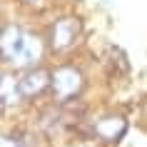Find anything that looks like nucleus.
<instances>
[{"label": "nucleus", "mask_w": 147, "mask_h": 147, "mask_svg": "<svg viewBox=\"0 0 147 147\" xmlns=\"http://www.w3.org/2000/svg\"><path fill=\"white\" fill-rule=\"evenodd\" d=\"M40 55H42V47H40L38 35L25 32L23 28H15V25H8L3 30V57H5V62L23 67V65H32L35 60H40Z\"/></svg>", "instance_id": "nucleus-1"}, {"label": "nucleus", "mask_w": 147, "mask_h": 147, "mask_svg": "<svg viewBox=\"0 0 147 147\" xmlns=\"http://www.w3.org/2000/svg\"><path fill=\"white\" fill-rule=\"evenodd\" d=\"M82 72L78 67H70V65H62L53 72V92L60 102H70L72 97H78L80 90H82Z\"/></svg>", "instance_id": "nucleus-2"}, {"label": "nucleus", "mask_w": 147, "mask_h": 147, "mask_svg": "<svg viewBox=\"0 0 147 147\" xmlns=\"http://www.w3.org/2000/svg\"><path fill=\"white\" fill-rule=\"evenodd\" d=\"M80 30L82 28H80L78 18H60L53 25V30H50V45H53V50H57V53L70 50V47L78 42Z\"/></svg>", "instance_id": "nucleus-3"}, {"label": "nucleus", "mask_w": 147, "mask_h": 147, "mask_svg": "<svg viewBox=\"0 0 147 147\" xmlns=\"http://www.w3.org/2000/svg\"><path fill=\"white\" fill-rule=\"evenodd\" d=\"M47 85H53V72H47V70H42V67L28 70L23 78L18 80L20 97H35V95H40Z\"/></svg>", "instance_id": "nucleus-4"}, {"label": "nucleus", "mask_w": 147, "mask_h": 147, "mask_svg": "<svg viewBox=\"0 0 147 147\" xmlns=\"http://www.w3.org/2000/svg\"><path fill=\"white\" fill-rule=\"evenodd\" d=\"M92 132L97 135L100 140L105 142H120L125 137V132H127V122H125L122 117H102L97 122L92 125Z\"/></svg>", "instance_id": "nucleus-5"}, {"label": "nucleus", "mask_w": 147, "mask_h": 147, "mask_svg": "<svg viewBox=\"0 0 147 147\" xmlns=\"http://www.w3.org/2000/svg\"><path fill=\"white\" fill-rule=\"evenodd\" d=\"M13 95L18 97V95H20V87H18V82L10 78V75H5V80H3V105H5V107L13 102V100H10Z\"/></svg>", "instance_id": "nucleus-6"}, {"label": "nucleus", "mask_w": 147, "mask_h": 147, "mask_svg": "<svg viewBox=\"0 0 147 147\" xmlns=\"http://www.w3.org/2000/svg\"><path fill=\"white\" fill-rule=\"evenodd\" d=\"M3 147H30V142H28L23 135H5Z\"/></svg>", "instance_id": "nucleus-7"}, {"label": "nucleus", "mask_w": 147, "mask_h": 147, "mask_svg": "<svg viewBox=\"0 0 147 147\" xmlns=\"http://www.w3.org/2000/svg\"><path fill=\"white\" fill-rule=\"evenodd\" d=\"M28 3H40V0H28Z\"/></svg>", "instance_id": "nucleus-8"}]
</instances>
